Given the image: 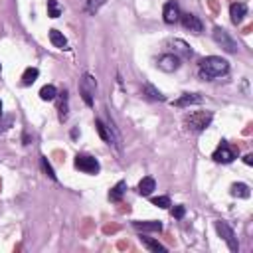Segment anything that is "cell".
Here are the masks:
<instances>
[{
    "label": "cell",
    "mask_w": 253,
    "mask_h": 253,
    "mask_svg": "<svg viewBox=\"0 0 253 253\" xmlns=\"http://www.w3.org/2000/svg\"><path fill=\"white\" fill-rule=\"evenodd\" d=\"M227 71H229V62L220 58V56H208V58L200 60V63H198V73L206 81L227 75Z\"/></svg>",
    "instance_id": "obj_1"
},
{
    "label": "cell",
    "mask_w": 253,
    "mask_h": 253,
    "mask_svg": "<svg viewBox=\"0 0 253 253\" xmlns=\"http://www.w3.org/2000/svg\"><path fill=\"white\" fill-rule=\"evenodd\" d=\"M95 126H97L99 137H101L107 145H115L117 149H121V135H119V131L115 129V125H113V123L105 125L101 119H97V121H95Z\"/></svg>",
    "instance_id": "obj_2"
},
{
    "label": "cell",
    "mask_w": 253,
    "mask_h": 253,
    "mask_svg": "<svg viewBox=\"0 0 253 253\" xmlns=\"http://www.w3.org/2000/svg\"><path fill=\"white\" fill-rule=\"evenodd\" d=\"M95 91H97V81L91 73H83L81 79H79V93L85 101L87 107H93V97H95Z\"/></svg>",
    "instance_id": "obj_3"
},
{
    "label": "cell",
    "mask_w": 253,
    "mask_h": 253,
    "mask_svg": "<svg viewBox=\"0 0 253 253\" xmlns=\"http://www.w3.org/2000/svg\"><path fill=\"white\" fill-rule=\"evenodd\" d=\"M212 123V113H192L190 117H186V126L194 133H200L204 129H208V125Z\"/></svg>",
    "instance_id": "obj_4"
},
{
    "label": "cell",
    "mask_w": 253,
    "mask_h": 253,
    "mask_svg": "<svg viewBox=\"0 0 253 253\" xmlns=\"http://www.w3.org/2000/svg\"><path fill=\"white\" fill-rule=\"evenodd\" d=\"M216 231L220 233V237L227 243V247H229V251H233V253H237L239 251V243H237V237H235V233H233V229L225 223V221H221V220H218L216 221Z\"/></svg>",
    "instance_id": "obj_5"
},
{
    "label": "cell",
    "mask_w": 253,
    "mask_h": 253,
    "mask_svg": "<svg viewBox=\"0 0 253 253\" xmlns=\"http://www.w3.org/2000/svg\"><path fill=\"white\" fill-rule=\"evenodd\" d=\"M75 168L85 172V174H99L101 170V164L95 157H89V155H77L75 157Z\"/></svg>",
    "instance_id": "obj_6"
},
{
    "label": "cell",
    "mask_w": 253,
    "mask_h": 253,
    "mask_svg": "<svg viewBox=\"0 0 253 253\" xmlns=\"http://www.w3.org/2000/svg\"><path fill=\"white\" fill-rule=\"evenodd\" d=\"M214 40H216V44L218 46H221L225 52H229V54H237V50H239V46H237V42L223 30V28H214Z\"/></svg>",
    "instance_id": "obj_7"
},
{
    "label": "cell",
    "mask_w": 253,
    "mask_h": 253,
    "mask_svg": "<svg viewBox=\"0 0 253 253\" xmlns=\"http://www.w3.org/2000/svg\"><path fill=\"white\" fill-rule=\"evenodd\" d=\"M157 65H158V69H160V71H164V73H172V71H176V69L180 67V58H178L176 54H162V56L158 58Z\"/></svg>",
    "instance_id": "obj_8"
},
{
    "label": "cell",
    "mask_w": 253,
    "mask_h": 253,
    "mask_svg": "<svg viewBox=\"0 0 253 253\" xmlns=\"http://www.w3.org/2000/svg\"><path fill=\"white\" fill-rule=\"evenodd\" d=\"M212 158H214L216 162H220V164H229V162L235 160V151H233L225 141H221V145L216 149V153H214Z\"/></svg>",
    "instance_id": "obj_9"
},
{
    "label": "cell",
    "mask_w": 253,
    "mask_h": 253,
    "mask_svg": "<svg viewBox=\"0 0 253 253\" xmlns=\"http://www.w3.org/2000/svg\"><path fill=\"white\" fill-rule=\"evenodd\" d=\"M162 18L166 24H176L180 20V6L176 0H168V2L164 4L162 8Z\"/></svg>",
    "instance_id": "obj_10"
},
{
    "label": "cell",
    "mask_w": 253,
    "mask_h": 253,
    "mask_svg": "<svg viewBox=\"0 0 253 253\" xmlns=\"http://www.w3.org/2000/svg\"><path fill=\"white\" fill-rule=\"evenodd\" d=\"M180 22L192 34H202V30H204V24H202V20L196 14H190V12L188 14H180Z\"/></svg>",
    "instance_id": "obj_11"
},
{
    "label": "cell",
    "mask_w": 253,
    "mask_h": 253,
    "mask_svg": "<svg viewBox=\"0 0 253 253\" xmlns=\"http://www.w3.org/2000/svg\"><path fill=\"white\" fill-rule=\"evenodd\" d=\"M229 16H231V22L237 26L243 22V18L247 16V4L245 2H233L229 6Z\"/></svg>",
    "instance_id": "obj_12"
},
{
    "label": "cell",
    "mask_w": 253,
    "mask_h": 253,
    "mask_svg": "<svg viewBox=\"0 0 253 253\" xmlns=\"http://www.w3.org/2000/svg\"><path fill=\"white\" fill-rule=\"evenodd\" d=\"M170 48H172V54H176L178 58H184V60H190V58H192V54H194V52H192V48H190L184 40H178V38L170 42Z\"/></svg>",
    "instance_id": "obj_13"
},
{
    "label": "cell",
    "mask_w": 253,
    "mask_h": 253,
    "mask_svg": "<svg viewBox=\"0 0 253 253\" xmlns=\"http://www.w3.org/2000/svg\"><path fill=\"white\" fill-rule=\"evenodd\" d=\"M204 97L200 93H184L180 99H176L172 105L174 107H190V105H202Z\"/></svg>",
    "instance_id": "obj_14"
},
{
    "label": "cell",
    "mask_w": 253,
    "mask_h": 253,
    "mask_svg": "<svg viewBox=\"0 0 253 253\" xmlns=\"http://www.w3.org/2000/svg\"><path fill=\"white\" fill-rule=\"evenodd\" d=\"M58 111H60V121H67V115H69V95L67 91H62L60 93V105H58Z\"/></svg>",
    "instance_id": "obj_15"
},
{
    "label": "cell",
    "mask_w": 253,
    "mask_h": 253,
    "mask_svg": "<svg viewBox=\"0 0 253 253\" xmlns=\"http://www.w3.org/2000/svg\"><path fill=\"white\" fill-rule=\"evenodd\" d=\"M139 194L141 196H151L155 190H157V182H155V178H151V176H145L141 182H139Z\"/></svg>",
    "instance_id": "obj_16"
},
{
    "label": "cell",
    "mask_w": 253,
    "mask_h": 253,
    "mask_svg": "<svg viewBox=\"0 0 253 253\" xmlns=\"http://www.w3.org/2000/svg\"><path fill=\"white\" fill-rule=\"evenodd\" d=\"M50 42L60 50H67V38L60 30H50Z\"/></svg>",
    "instance_id": "obj_17"
},
{
    "label": "cell",
    "mask_w": 253,
    "mask_h": 253,
    "mask_svg": "<svg viewBox=\"0 0 253 253\" xmlns=\"http://www.w3.org/2000/svg\"><path fill=\"white\" fill-rule=\"evenodd\" d=\"M133 225L137 229H141V231H160L162 229V221H155V220H151V221H133Z\"/></svg>",
    "instance_id": "obj_18"
},
{
    "label": "cell",
    "mask_w": 253,
    "mask_h": 253,
    "mask_svg": "<svg viewBox=\"0 0 253 253\" xmlns=\"http://www.w3.org/2000/svg\"><path fill=\"white\" fill-rule=\"evenodd\" d=\"M125 190H126V182H123V180L117 182V184L111 188V192H109V200H111V202H121Z\"/></svg>",
    "instance_id": "obj_19"
},
{
    "label": "cell",
    "mask_w": 253,
    "mask_h": 253,
    "mask_svg": "<svg viewBox=\"0 0 253 253\" xmlns=\"http://www.w3.org/2000/svg\"><path fill=\"white\" fill-rule=\"evenodd\" d=\"M143 95H145L147 99H151V101H164V95H162L155 85H151V83H147V85L143 87Z\"/></svg>",
    "instance_id": "obj_20"
},
{
    "label": "cell",
    "mask_w": 253,
    "mask_h": 253,
    "mask_svg": "<svg viewBox=\"0 0 253 253\" xmlns=\"http://www.w3.org/2000/svg\"><path fill=\"white\" fill-rule=\"evenodd\" d=\"M231 196H235V198H249V196H251L249 186H247V184H243V182L233 184V186H231Z\"/></svg>",
    "instance_id": "obj_21"
},
{
    "label": "cell",
    "mask_w": 253,
    "mask_h": 253,
    "mask_svg": "<svg viewBox=\"0 0 253 253\" xmlns=\"http://www.w3.org/2000/svg\"><path fill=\"white\" fill-rule=\"evenodd\" d=\"M141 241H143V245H145L147 249H151V251H158V253H166V247H164V245H160L158 241H155V239H151V237H145V235H141Z\"/></svg>",
    "instance_id": "obj_22"
},
{
    "label": "cell",
    "mask_w": 253,
    "mask_h": 253,
    "mask_svg": "<svg viewBox=\"0 0 253 253\" xmlns=\"http://www.w3.org/2000/svg\"><path fill=\"white\" fill-rule=\"evenodd\" d=\"M38 75H40L38 67H28V69L22 73V85H32V83L38 79Z\"/></svg>",
    "instance_id": "obj_23"
},
{
    "label": "cell",
    "mask_w": 253,
    "mask_h": 253,
    "mask_svg": "<svg viewBox=\"0 0 253 253\" xmlns=\"http://www.w3.org/2000/svg\"><path fill=\"white\" fill-rule=\"evenodd\" d=\"M56 95H58V89H56L54 85H44V87L40 89V97H42L44 101H54Z\"/></svg>",
    "instance_id": "obj_24"
},
{
    "label": "cell",
    "mask_w": 253,
    "mask_h": 253,
    "mask_svg": "<svg viewBox=\"0 0 253 253\" xmlns=\"http://www.w3.org/2000/svg\"><path fill=\"white\" fill-rule=\"evenodd\" d=\"M48 16L50 18H60L62 16V6L58 0H48Z\"/></svg>",
    "instance_id": "obj_25"
},
{
    "label": "cell",
    "mask_w": 253,
    "mask_h": 253,
    "mask_svg": "<svg viewBox=\"0 0 253 253\" xmlns=\"http://www.w3.org/2000/svg\"><path fill=\"white\" fill-rule=\"evenodd\" d=\"M105 4V0H87V6H85V10L89 12V14H95V12H99V8Z\"/></svg>",
    "instance_id": "obj_26"
},
{
    "label": "cell",
    "mask_w": 253,
    "mask_h": 253,
    "mask_svg": "<svg viewBox=\"0 0 253 253\" xmlns=\"http://www.w3.org/2000/svg\"><path fill=\"white\" fill-rule=\"evenodd\" d=\"M151 202H153L155 206H158V208H164V210L172 206V202H170V198H168V196H157V198H153Z\"/></svg>",
    "instance_id": "obj_27"
},
{
    "label": "cell",
    "mask_w": 253,
    "mask_h": 253,
    "mask_svg": "<svg viewBox=\"0 0 253 253\" xmlns=\"http://www.w3.org/2000/svg\"><path fill=\"white\" fill-rule=\"evenodd\" d=\"M40 162H42V170H44V172H46V174H48L52 180H58V176H56V172H54L52 164L48 162V158H46V157H42V160H40Z\"/></svg>",
    "instance_id": "obj_28"
},
{
    "label": "cell",
    "mask_w": 253,
    "mask_h": 253,
    "mask_svg": "<svg viewBox=\"0 0 253 253\" xmlns=\"http://www.w3.org/2000/svg\"><path fill=\"white\" fill-rule=\"evenodd\" d=\"M0 117H2V115H0ZM12 123H14V119H12V117L0 119V133H4L6 129H10V126H12Z\"/></svg>",
    "instance_id": "obj_29"
},
{
    "label": "cell",
    "mask_w": 253,
    "mask_h": 253,
    "mask_svg": "<svg viewBox=\"0 0 253 253\" xmlns=\"http://www.w3.org/2000/svg\"><path fill=\"white\" fill-rule=\"evenodd\" d=\"M184 214H186V208H184V206H174V208H172V216H174L176 220H182Z\"/></svg>",
    "instance_id": "obj_30"
},
{
    "label": "cell",
    "mask_w": 253,
    "mask_h": 253,
    "mask_svg": "<svg viewBox=\"0 0 253 253\" xmlns=\"http://www.w3.org/2000/svg\"><path fill=\"white\" fill-rule=\"evenodd\" d=\"M243 160H245V164H253V155H247Z\"/></svg>",
    "instance_id": "obj_31"
},
{
    "label": "cell",
    "mask_w": 253,
    "mask_h": 253,
    "mask_svg": "<svg viewBox=\"0 0 253 253\" xmlns=\"http://www.w3.org/2000/svg\"><path fill=\"white\" fill-rule=\"evenodd\" d=\"M0 115H2V101H0Z\"/></svg>",
    "instance_id": "obj_32"
},
{
    "label": "cell",
    "mask_w": 253,
    "mask_h": 253,
    "mask_svg": "<svg viewBox=\"0 0 253 253\" xmlns=\"http://www.w3.org/2000/svg\"><path fill=\"white\" fill-rule=\"evenodd\" d=\"M0 71H2V65H0Z\"/></svg>",
    "instance_id": "obj_33"
}]
</instances>
